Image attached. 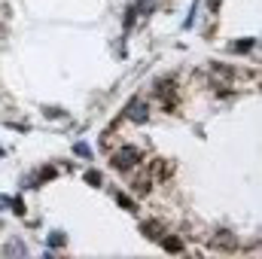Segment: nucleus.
Returning <instances> with one entry per match:
<instances>
[{
    "instance_id": "nucleus-13",
    "label": "nucleus",
    "mask_w": 262,
    "mask_h": 259,
    "mask_svg": "<svg viewBox=\"0 0 262 259\" xmlns=\"http://www.w3.org/2000/svg\"><path fill=\"white\" fill-rule=\"evenodd\" d=\"M143 232H146V238H162L159 235V226H143Z\"/></svg>"
},
{
    "instance_id": "nucleus-5",
    "label": "nucleus",
    "mask_w": 262,
    "mask_h": 259,
    "mask_svg": "<svg viewBox=\"0 0 262 259\" xmlns=\"http://www.w3.org/2000/svg\"><path fill=\"white\" fill-rule=\"evenodd\" d=\"M210 73H213L216 80H232V70H226V67H219V64H213V67H210Z\"/></svg>"
},
{
    "instance_id": "nucleus-15",
    "label": "nucleus",
    "mask_w": 262,
    "mask_h": 259,
    "mask_svg": "<svg viewBox=\"0 0 262 259\" xmlns=\"http://www.w3.org/2000/svg\"><path fill=\"white\" fill-rule=\"evenodd\" d=\"M46 116L55 119V116H64V110H55V107H46Z\"/></svg>"
},
{
    "instance_id": "nucleus-9",
    "label": "nucleus",
    "mask_w": 262,
    "mask_h": 259,
    "mask_svg": "<svg viewBox=\"0 0 262 259\" xmlns=\"http://www.w3.org/2000/svg\"><path fill=\"white\" fill-rule=\"evenodd\" d=\"M165 250H168V253H177V250H180V241H177V238H165Z\"/></svg>"
},
{
    "instance_id": "nucleus-11",
    "label": "nucleus",
    "mask_w": 262,
    "mask_h": 259,
    "mask_svg": "<svg viewBox=\"0 0 262 259\" xmlns=\"http://www.w3.org/2000/svg\"><path fill=\"white\" fill-rule=\"evenodd\" d=\"M86 183H92V186H98V183H101V174H98V171H86Z\"/></svg>"
},
{
    "instance_id": "nucleus-2",
    "label": "nucleus",
    "mask_w": 262,
    "mask_h": 259,
    "mask_svg": "<svg viewBox=\"0 0 262 259\" xmlns=\"http://www.w3.org/2000/svg\"><path fill=\"white\" fill-rule=\"evenodd\" d=\"M125 113H128V119H134V122H146V119H149V110H146V104H143V101H137V98L128 104V110H125Z\"/></svg>"
},
{
    "instance_id": "nucleus-1",
    "label": "nucleus",
    "mask_w": 262,
    "mask_h": 259,
    "mask_svg": "<svg viewBox=\"0 0 262 259\" xmlns=\"http://www.w3.org/2000/svg\"><path fill=\"white\" fill-rule=\"evenodd\" d=\"M140 162V153L134 150V146H122V150L113 156V165L119 168V171H128V168H134Z\"/></svg>"
},
{
    "instance_id": "nucleus-12",
    "label": "nucleus",
    "mask_w": 262,
    "mask_h": 259,
    "mask_svg": "<svg viewBox=\"0 0 262 259\" xmlns=\"http://www.w3.org/2000/svg\"><path fill=\"white\" fill-rule=\"evenodd\" d=\"M13 207H16V213H19V216H25V201H22L19 195L13 198Z\"/></svg>"
},
{
    "instance_id": "nucleus-16",
    "label": "nucleus",
    "mask_w": 262,
    "mask_h": 259,
    "mask_svg": "<svg viewBox=\"0 0 262 259\" xmlns=\"http://www.w3.org/2000/svg\"><path fill=\"white\" fill-rule=\"evenodd\" d=\"M0 207H10V198H4V195H0Z\"/></svg>"
},
{
    "instance_id": "nucleus-7",
    "label": "nucleus",
    "mask_w": 262,
    "mask_h": 259,
    "mask_svg": "<svg viewBox=\"0 0 262 259\" xmlns=\"http://www.w3.org/2000/svg\"><path fill=\"white\" fill-rule=\"evenodd\" d=\"M73 153H77V156H83V159H92V150H89L86 143H73Z\"/></svg>"
},
{
    "instance_id": "nucleus-10",
    "label": "nucleus",
    "mask_w": 262,
    "mask_h": 259,
    "mask_svg": "<svg viewBox=\"0 0 262 259\" xmlns=\"http://www.w3.org/2000/svg\"><path fill=\"white\" fill-rule=\"evenodd\" d=\"M7 253H16V256H25V247H22L19 241H13V244H7Z\"/></svg>"
},
{
    "instance_id": "nucleus-3",
    "label": "nucleus",
    "mask_w": 262,
    "mask_h": 259,
    "mask_svg": "<svg viewBox=\"0 0 262 259\" xmlns=\"http://www.w3.org/2000/svg\"><path fill=\"white\" fill-rule=\"evenodd\" d=\"M213 247H216V250H226V247H235V238H232V232H219V235L213 238Z\"/></svg>"
},
{
    "instance_id": "nucleus-6",
    "label": "nucleus",
    "mask_w": 262,
    "mask_h": 259,
    "mask_svg": "<svg viewBox=\"0 0 262 259\" xmlns=\"http://www.w3.org/2000/svg\"><path fill=\"white\" fill-rule=\"evenodd\" d=\"M253 46H256V40H241V43H235V46H232V52H250Z\"/></svg>"
},
{
    "instance_id": "nucleus-4",
    "label": "nucleus",
    "mask_w": 262,
    "mask_h": 259,
    "mask_svg": "<svg viewBox=\"0 0 262 259\" xmlns=\"http://www.w3.org/2000/svg\"><path fill=\"white\" fill-rule=\"evenodd\" d=\"M153 10H156L153 0H137V4H134V13H143V16H149Z\"/></svg>"
},
{
    "instance_id": "nucleus-8",
    "label": "nucleus",
    "mask_w": 262,
    "mask_h": 259,
    "mask_svg": "<svg viewBox=\"0 0 262 259\" xmlns=\"http://www.w3.org/2000/svg\"><path fill=\"white\" fill-rule=\"evenodd\" d=\"M61 244H64V235L61 232H52L49 235V247H61Z\"/></svg>"
},
{
    "instance_id": "nucleus-14",
    "label": "nucleus",
    "mask_w": 262,
    "mask_h": 259,
    "mask_svg": "<svg viewBox=\"0 0 262 259\" xmlns=\"http://www.w3.org/2000/svg\"><path fill=\"white\" fill-rule=\"evenodd\" d=\"M116 201H119L122 207H128V210H134V201H128V195H116Z\"/></svg>"
}]
</instances>
